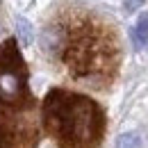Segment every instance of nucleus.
<instances>
[{
	"mask_svg": "<svg viewBox=\"0 0 148 148\" xmlns=\"http://www.w3.org/2000/svg\"><path fill=\"white\" fill-rule=\"evenodd\" d=\"M43 125L64 148H93L103 134V112L91 98L55 89L43 100Z\"/></svg>",
	"mask_w": 148,
	"mask_h": 148,
	"instance_id": "1",
	"label": "nucleus"
},
{
	"mask_svg": "<svg viewBox=\"0 0 148 148\" xmlns=\"http://www.w3.org/2000/svg\"><path fill=\"white\" fill-rule=\"evenodd\" d=\"M0 98L7 103H16L25 98V84L16 71H2L0 73Z\"/></svg>",
	"mask_w": 148,
	"mask_h": 148,
	"instance_id": "2",
	"label": "nucleus"
},
{
	"mask_svg": "<svg viewBox=\"0 0 148 148\" xmlns=\"http://www.w3.org/2000/svg\"><path fill=\"white\" fill-rule=\"evenodd\" d=\"M130 37L134 41V48H139V50L148 46V12H144V14L137 18L134 27L130 30Z\"/></svg>",
	"mask_w": 148,
	"mask_h": 148,
	"instance_id": "3",
	"label": "nucleus"
},
{
	"mask_svg": "<svg viewBox=\"0 0 148 148\" xmlns=\"http://www.w3.org/2000/svg\"><path fill=\"white\" fill-rule=\"evenodd\" d=\"M16 34H18V39H21L23 46H32V43H34V30H32V23L25 18V16H18V18H16Z\"/></svg>",
	"mask_w": 148,
	"mask_h": 148,
	"instance_id": "4",
	"label": "nucleus"
},
{
	"mask_svg": "<svg viewBox=\"0 0 148 148\" xmlns=\"http://www.w3.org/2000/svg\"><path fill=\"white\" fill-rule=\"evenodd\" d=\"M116 148H141V137H139V132H123V134H119Z\"/></svg>",
	"mask_w": 148,
	"mask_h": 148,
	"instance_id": "5",
	"label": "nucleus"
},
{
	"mask_svg": "<svg viewBox=\"0 0 148 148\" xmlns=\"http://www.w3.org/2000/svg\"><path fill=\"white\" fill-rule=\"evenodd\" d=\"M144 2H146V0H125V2H123V9H125V14H132V12H137L139 7H144Z\"/></svg>",
	"mask_w": 148,
	"mask_h": 148,
	"instance_id": "6",
	"label": "nucleus"
},
{
	"mask_svg": "<svg viewBox=\"0 0 148 148\" xmlns=\"http://www.w3.org/2000/svg\"><path fill=\"white\" fill-rule=\"evenodd\" d=\"M0 32H2V30H0Z\"/></svg>",
	"mask_w": 148,
	"mask_h": 148,
	"instance_id": "7",
	"label": "nucleus"
}]
</instances>
